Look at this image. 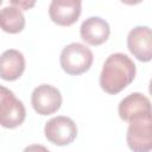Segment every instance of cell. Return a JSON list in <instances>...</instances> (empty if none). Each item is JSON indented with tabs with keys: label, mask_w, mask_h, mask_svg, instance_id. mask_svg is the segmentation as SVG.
<instances>
[{
	"label": "cell",
	"mask_w": 152,
	"mask_h": 152,
	"mask_svg": "<svg viewBox=\"0 0 152 152\" xmlns=\"http://www.w3.org/2000/svg\"><path fill=\"white\" fill-rule=\"evenodd\" d=\"M118 112L124 121L129 122L138 116L151 114V102L141 93H132L120 101Z\"/></svg>",
	"instance_id": "9c48e42d"
},
{
	"label": "cell",
	"mask_w": 152,
	"mask_h": 152,
	"mask_svg": "<svg viewBox=\"0 0 152 152\" xmlns=\"http://www.w3.org/2000/svg\"><path fill=\"white\" fill-rule=\"evenodd\" d=\"M126 140L133 152H150L152 147L151 114L138 116L129 121Z\"/></svg>",
	"instance_id": "277c9868"
},
{
	"label": "cell",
	"mask_w": 152,
	"mask_h": 152,
	"mask_svg": "<svg viewBox=\"0 0 152 152\" xmlns=\"http://www.w3.org/2000/svg\"><path fill=\"white\" fill-rule=\"evenodd\" d=\"M44 133L50 142L57 146H65L75 140L77 135V126L72 119L59 115L50 119L45 124Z\"/></svg>",
	"instance_id": "5b68a950"
},
{
	"label": "cell",
	"mask_w": 152,
	"mask_h": 152,
	"mask_svg": "<svg viewBox=\"0 0 152 152\" xmlns=\"http://www.w3.org/2000/svg\"><path fill=\"white\" fill-rule=\"evenodd\" d=\"M135 76V64L125 53L115 52L107 57L100 74V86L108 94L124 90Z\"/></svg>",
	"instance_id": "6da1fadb"
},
{
	"label": "cell",
	"mask_w": 152,
	"mask_h": 152,
	"mask_svg": "<svg viewBox=\"0 0 152 152\" xmlns=\"http://www.w3.org/2000/svg\"><path fill=\"white\" fill-rule=\"evenodd\" d=\"M110 33L108 23L100 17H89L87 18L81 27L80 34L81 38L89 45H100L104 43Z\"/></svg>",
	"instance_id": "30bf717a"
},
{
	"label": "cell",
	"mask_w": 152,
	"mask_h": 152,
	"mask_svg": "<svg viewBox=\"0 0 152 152\" xmlns=\"http://www.w3.org/2000/svg\"><path fill=\"white\" fill-rule=\"evenodd\" d=\"M80 0H53L49 7V14L53 23L61 26H70L77 21L81 14Z\"/></svg>",
	"instance_id": "ba28073f"
},
{
	"label": "cell",
	"mask_w": 152,
	"mask_h": 152,
	"mask_svg": "<svg viewBox=\"0 0 152 152\" xmlns=\"http://www.w3.org/2000/svg\"><path fill=\"white\" fill-rule=\"evenodd\" d=\"M127 48L131 53L141 62L152 58V33L148 26H135L127 36Z\"/></svg>",
	"instance_id": "52a82bcc"
},
{
	"label": "cell",
	"mask_w": 152,
	"mask_h": 152,
	"mask_svg": "<svg viewBox=\"0 0 152 152\" xmlns=\"http://www.w3.org/2000/svg\"><path fill=\"white\" fill-rule=\"evenodd\" d=\"M25 27V17L21 8L8 5L0 10V28L7 33H18Z\"/></svg>",
	"instance_id": "7c38bea8"
},
{
	"label": "cell",
	"mask_w": 152,
	"mask_h": 152,
	"mask_svg": "<svg viewBox=\"0 0 152 152\" xmlns=\"http://www.w3.org/2000/svg\"><path fill=\"white\" fill-rule=\"evenodd\" d=\"M1 4H2V1H1V0H0V5H1Z\"/></svg>",
	"instance_id": "5bb4252c"
},
{
	"label": "cell",
	"mask_w": 152,
	"mask_h": 152,
	"mask_svg": "<svg viewBox=\"0 0 152 152\" xmlns=\"http://www.w3.org/2000/svg\"><path fill=\"white\" fill-rule=\"evenodd\" d=\"M25 70L24 55L15 50L10 49L0 55V77L5 81L18 80Z\"/></svg>",
	"instance_id": "8fae6325"
},
{
	"label": "cell",
	"mask_w": 152,
	"mask_h": 152,
	"mask_svg": "<svg viewBox=\"0 0 152 152\" xmlns=\"http://www.w3.org/2000/svg\"><path fill=\"white\" fill-rule=\"evenodd\" d=\"M31 104L40 115L53 114L62 104V94L51 84H40L32 91Z\"/></svg>",
	"instance_id": "8992f818"
},
{
	"label": "cell",
	"mask_w": 152,
	"mask_h": 152,
	"mask_svg": "<svg viewBox=\"0 0 152 152\" xmlns=\"http://www.w3.org/2000/svg\"><path fill=\"white\" fill-rule=\"evenodd\" d=\"M26 118V109L13 91L0 84V125L5 128L20 126Z\"/></svg>",
	"instance_id": "3957f363"
},
{
	"label": "cell",
	"mask_w": 152,
	"mask_h": 152,
	"mask_svg": "<svg viewBox=\"0 0 152 152\" xmlns=\"http://www.w3.org/2000/svg\"><path fill=\"white\" fill-rule=\"evenodd\" d=\"M23 152H50V151L43 145L33 144V145H28L27 147H25Z\"/></svg>",
	"instance_id": "4fadbf2b"
},
{
	"label": "cell",
	"mask_w": 152,
	"mask_h": 152,
	"mask_svg": "<svg viewBox=\"0 0 152 152\" xmlns=\"http://www.w3.org/2000/svg\"><path fill=\"white\" fill-rule=\"evenodd\" d=\"M93 52L81 43H71L61 52V66L69 75H81L89 70L93 63Z\"/></svg>",
	"instance_id": "7a4b0ae2"
}]
</instances>
